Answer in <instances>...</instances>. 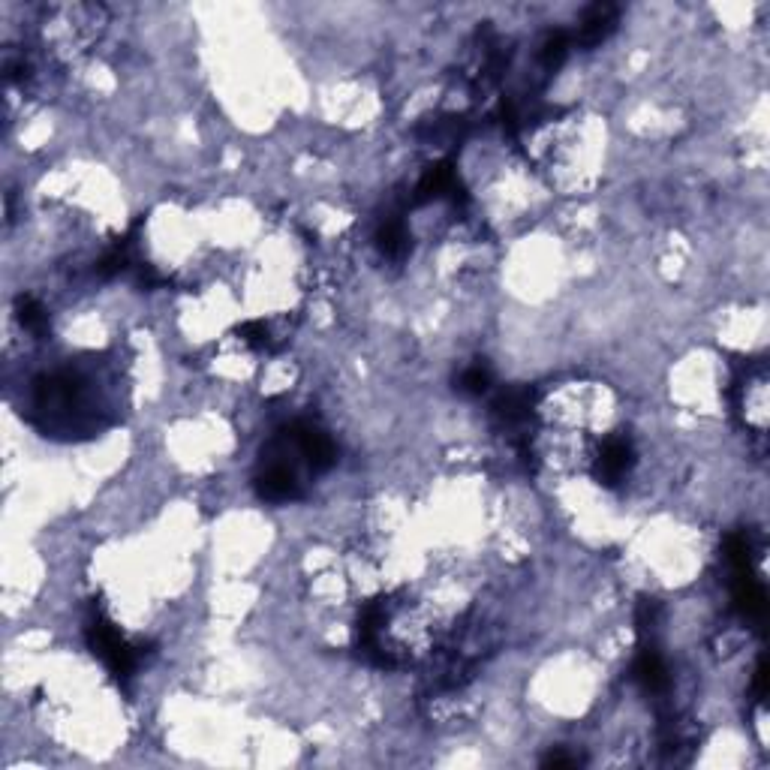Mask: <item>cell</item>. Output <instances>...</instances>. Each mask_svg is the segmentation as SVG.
<instances>
[{"label": "cell", "instance_id": "1", "mask_svg": "<svg viewBox=\"0 0 770 770\" xmlns=\"http://www.w3.org/2000/svg\"><path fill=\"white\" fill-rule=\"evenodd\" d=\"M635 467V449L629 437H605L596 461H593V473L602 485H620L626 482V476Z\"/></svg>", "mask_w": 770, "mask_h": 770}, {"label": "cell", "instance_id": "2", "mask_svg": "<svg viewBox=\"0 0 770 770\" xmlns=\"http://www.w3.org/2000/svg\"><path fill=\"white\" fill-rule=\"evenodd\" d=\"M617 7L611 4H596L584 13L581 25H578V43L581 46H599L617 25Z\"/></svg>", "mask_w": 770, "mask_h": 770}, {"label": "cell", "instance_id": "3", "mask_svg": "<svg viewBox=\"0 0 770 770\" xmlns=\"http://www.w3.org/2000/svg\"><path fill=\"white\" fill-rule=\"evenodd\" d=\"M488 389H491V370H488L485 364H470L467 370H461V376H458V392L479 398V395H485Z\"/></svg>", "mask_w": 770, "mask_h": 770}]
</instances>
